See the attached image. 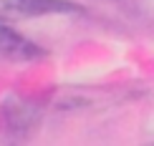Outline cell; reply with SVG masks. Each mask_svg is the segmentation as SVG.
I'll return each mask as SVG.
<instances>
[{
    "label": "cell",
    "mask_w": 154,
    "mask_h": 146,
    "mask_svg": "<svg viewBox=\"0 0 154 146\" xmlns=\"http://www.w3.org/2000/svg\"><path fill=\"white\" fill-rule=\"evenodd\" d=\"M0 55L8 61H35V58H43L46 53H43V48L33 46L28 38L0 25Z\"/></svg>",
    "instance_id": "3957f363"
},
{
    "label": "cell",
    "mask_w": 154,
    "mask_h": 146,
    "mask_svg": "<svg viewBox=\"0 0 154 146\" xmlns=\"http://www.w3.org/2000/svg\"><path fill=\"white\" fill-rule=\"evenodd\" d=\"M146 146H154V141H152V144H146Z\"/></svg>",
    "instance_id": "277c9868"
},
{
    "label": "cell",
    "mask_w": 154,
    "mask_h": 146,
    "mask_svg": "<svg viewBox=\"0 0 154 146\" xmlns=\"http://www.w3.org/2000/svg\"><path fill=\"white\" fill-rule=\"evenodd\" d=\"M48 13H79L68 0H0V20H20Z\"/></svg>",
    "instance_id": "7a4b0ae2"
},
{
    "label": "cell",
    "mask_w": 154,
    "mask_h": 146,
    "mask_svg": "<svg viewBox=\"0 0 154 146\" xmlns=\"http://www.w3.org/2000/svg\"><path fill=\"white\" fill-rule=\"evenodd\" d=\"M0 116H3V131L5 139L10 144H20L28 139V134L35 129L38 118H41V109L38 103L28 98H5L3 106H0Z\"/></svg>",
    "instance_id": "6da1fadb"
}]
</instances>
